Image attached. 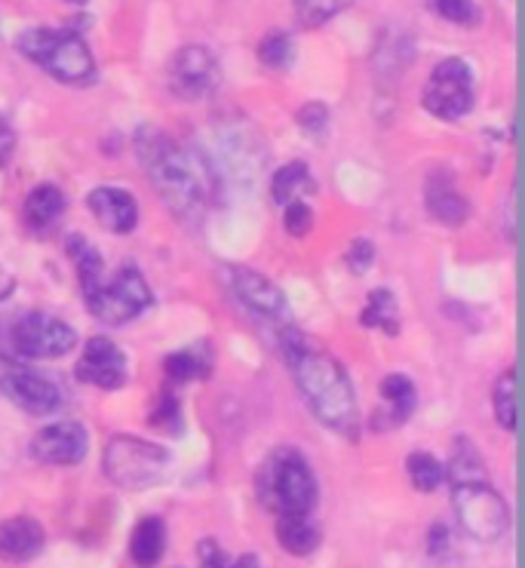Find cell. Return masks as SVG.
<instances>
[{
  "mask_svg": "<svg viewBox=\"0 0 525 568\" xmlns=\"http://www.w3.org/2000/svg\"><path fill=\"white\" fill-rule=\"evenodd\" d=\"M446 541H448L446 526H434L431 535H427V550H431V554H443V550H446Z\"/></svg>",
  "mask_w": 525,
  "mask_h": 568,
  "instance_id": "37",
  "label": "cell"
},
{
  "mask_svg": "<svg viewBox=\"0 0 525 568\" xmlns=\"http://www.w3.org/2000/svg\"><path fill=\"white\" fill-rule=\"evenodd\" d=\"M283 357L290 363L299 394L314 412V418L329 430L342 436H356L360 430V406H356L354 384L347 378L339 359L316 351L304 342L299 332L283 335Z\"/></svg>",
  "mask_w": 525,
  "mask_h": 568,
  "instance_id": "2",
  "label": "cell"
},
{
  "mask_svg": "<svg viewBox=\"0 0 525 568\" xmlns=\"http://www.w3.org/2000/svg\"><path fill=\"white\" fill-rule=\"evenodd\" d=\"M408 479L418 491H436L446 479V467L436 462L431 452H412L406 462Z\"/></svg>",
  "mask_w": 525,
  "mask_h": 568,
  "instance_id": "27",
  "label": "cell"
},
{
  "mask_svg": "<svg viewBox=\"0 0 525 568\" xmlns=\"http://www.w3.org/2000/svg\"><path fill=\"white\" fill-rule=\"evenodd\" d=\"M13 151H16L13 126L7 123V118H0V166H3L7 160L13 158Z\"/></svg>",
  "mask_w": 525,
  "mask_h": 568,
  "instance_id": "36",
  "label": "cell"
},
{
  "mask_svg": "<svg viewBox=\"0 0 525 568\" xmlns=\"http://www.w3.org/2000/svg\"><path fill=\"white\" fill-rule=\"evenodd\" d=\"M83 302L92 311V317L120 326L130 320L142 317L154 304L151 286L135 265H123L111 280H99L92 290L83 292Z\"/></svg>",
  "mask_w": 525,
  "mask_h": 568,
  "instance_id": "5",
  "label": "cell"
},
{
  "mask_svg": "<svg viewBox=\"0 0 525 568\" xmlns=\"http://www.w3.org/2000/svg\"><path fill=\"white\" fill-rule=\"evenodd\" d=\"M163 372H166V378L172 384L198 382V378H206L212 372V359L206 354V347L198 344V347H184V351L170 354L163 359Z\"/></svg>",
  "mask_w": 525,
  "mask_h": 568,
  "instance_id": "23",
  "label": "cell"
},
{
  "mask_svg": "<svg viewBox=\"0 0 525 568\" xmlns=\"http://www.w3.org/2000/svg\"><path fill=\"white\" fill-rule=\"evenodd\" d=\"M19 53L40 65L50 78L59 83H74L83 87L95 78V59H92L87 40L74 31H59V28H28L16 40Z\"/></svg>",
  "mask_w": 525,
  "mask_h": 568,
  "instance_id": "3",
  "label": "cell"
},
{
  "mask_svg": "<svg viewBox=\"0 0 525 568\" xmlns=\"http://www.w3.org/2000/svg\"><path fill=\"white\" fill-rule=\"evenodd\" d=\"M351 3L354 0H295V16L304 28H320L342 10H347Z\"/></svg>",
  "mask_w": 525,
  "mask_h": 568,
  "instance_id": "29",
  "label": "cell"
},
{
  "mask_svg": "<svg viewBox=\"0 0 525 568\" xmlns=\"http://www.w3.org/2000/svg\"><path fill=\"white\" fill-rule=\"evenodd\" d=\"M448 476H452V486L458 483H486V464H483V455L476 452L467 436H461L452 449V464H448Z\"/></svg>",
  "mask_w": 525,
  "mask_h": 568,
  "instance_id": "25",
  "label": "cell"
},
{
  "mask_svg": "<svg viewBox=\"0 0 525 568\" xmlns=\"http://www.w3.org/2000/svg\"><path fill=\"white\" fill-rule=\"evenodd\" d=\"M224 568H262V562H259V556L255 554H243L236 556V559H228V566Z\"/></svg>",
  "mask_w": 525,
  "mask_h": 568,
  "instance_id": "38",
  "label": "cell"
},
{
  "mask_svg": "<svg viewBox=\"0 0 525 568\" xmlns=\"http://www.w3.org/2000/svg\"><path fill=\"white\" fill-rule=\"evenodd\" d=\"M421 105L440 120H461L473 108V71L464 59H443L424 87Z\"/></svg>",
  "mask_w": 525,
  "mask_h": 568,
  "instance_id": "9",
  "label": "cell"
},
{
  "mask_svg": "<svg viewBox=\"0 0 525 568\" xmlns=\"http://www.w3.org/2000/svg\"><path fill=\"white\" fill-rule=\"evenodd\" d=\"M228 559H231V556L224 554L222 547H219V541H212V538L200 541V562H203V568H224L228 566Z\"/></svg>",
  "mask_w": 525,
  "mask_h": 568,
  "instance_id": "35",
  "label": "cell"
},
{
  "mask_svg": "<svg viewBox=\"0 0 525 568\" xmlns=\"http://www.w3.org/2000/svg\"><path fill=\"white\" fill-rule=\"evenodd\" d=\"M90 449V434L80 422H55L47 424L38 436L31 439V455L43 464L55 467H71L87 458Z\"/></svg>",
  "mask_w": 525,
  "mask_h": 568,
  "instance_id": "11",
  "label": "cell"
},
{
  "mask_svg": "<svg viewBox=\"0 0 525 568\" xmlns=\"http://www.w3.org/2000/svg\"><path fill=\"white\" fill-rule=\"evenodd\" d=\"M276 541L292 556H311L320 547V529L311 514H280Z\"/></svg>",
  "mask_w": 525,
  "mask_h": 568,
  "instance_id": "21",
  "label": "cell"
},
{
  "mask_svg": "<svg viewBox=\"0 0 525 568\" xmlns=\"http://www.w3.org/2000/svg\"><path fill=\"white\" fill-rule=\"evenodd\" d=\"M13 292H16L13 274H7V271L0 267V302H7V298H10Z\"/></svg>",
  "mask_w": 525,
  "mask_h": 568,
  "instance_id": "39",
  "label": "cell"
},
{
  "mask_svg": "<svg viewBox=\"0 0 525 568\" xmlns=\"http://www.w3.org/2000/svg\"><path fill=\"white\" fill-rule=\"evenodd\" d=\"M0 394L7 399H13L19 409H26L28 415H50L59 409L62 394L47 375H38L31 369H10L0 375Z\"/></svg>",
  "mask_w": 525,
  "mask_h": 568,
  "instance_id": "14",
  "label": "cell"
},
{
  "mask_svg": "<svg viewBox=\"0 0 525 568\" xmlns=\"http://www.w3.org/2000/svg\"><path fill=\"white\" fill-rule=\"evenodd\" d=\"M381 403H384V409L372 418V430H394V427H403V424L412 418V412L418 406V394H415V384L406 375H387V378H381Z\"/></svg>",
  "mask_w": 525,
  "mask_h": 568,
  "instance_id": "17",
  "label": "cell"
},
{
  "mask_svg": "<svg viewBox=\"0 0 525 568\" xmlns=\"http://www.w3.org/2000/svg\"><path fill=\"white\" fill-rule=\"evenodd\" d=\"M87 206H90L92 219L105 231H111V234H130L132 227L139 225V203L123 187H92L90 197H87Z\"/></svg>",
  "mask_w": 525,
  "mask_h": 568,
  "instance_id": "16",
  "label": "cell"
},
{
  "mask_svg": "<svg viewBox=\"0 0 525 568\" xmlns=\"http://www.w3.org/2000/svg\"><path fill=\"white\" fill-rule=\"evenodd\" d=\"M228 274H231V290L240 298V304L250 307L255 317L274 320V323L286 320L290 302L274 280H267L252 267H231Z\"/></svg>",
  "mask_w": 525,
  "mask_h": 568,
  "instance_id": "13",
  "label": "cell"
},
{
  "mask_svg": "<svg viewBox=\"0 0 525 568\" xmlns=\"http://www.w3.org/2000/svg\"><path fill=\"white\" fill-rule=\"evenodd\" d=\"M166 80H170V90L175 99H184V102H200L219 90L222 83V65L212 50L206 47H182L179 53L172 55L170 71H166Z\"/></svg>",
  "mask_w": 525,
  "mask_h": 568,
  "instance_id": "10",
  "label": "cell"
},
{
  "mask_svg": "<svg viewBox=\"0 0 525 568\" xmlns=\"http://www.w3.org/2000/svg\"><path fill=\"white\" fill-rule=\"evenodd\" d=\"M135 151L142 160V170L172 215L188 225H200L215 200L210 163L179 145L158 126H142L135 133Z\"/></svg>",
  "mask_w": 525,
  "mask_h": 568,
  "instance_id": "1",
  "label": "cell"
},
{
  "mask_svg": "<svg viewBox=\"0 0 525 568\" xmlns=\"http://www.w3.org/2000/svg\"><path fill=\"white\" fill-rule=\"evenodd\" d=\"M151 424H154V427H160V430H166V434H172V436H182V430H184L182 403H179V397H175L172 390H166V394L160 397V403L154 406V415H151Z\"/></svg>",
  "mask_w": 525,
  "mask_h": 568,
  "instance_id": "30",
  "label": "cell"
},
{
  "mask_svg": "<svg viewBox=\"0 0 525 568\" xmlns=\"http://www.w3.org/2000/svg\"><path fill=\"white\" fill-rule=\"evenodd\" d=\"M360 323H363L366 329H381L384 335L396 338V335H400V304H396L394 292H368L366 307H363V314H360Z\"/></svg>",
  "mask_w": 525,
  "mask_h": 568,
  "instance_id": "22",
  "label": "cell"
},
{
  "mask_svg": "<svg viewBox=\"0 0 525 568\" xmlns=\"http://www.w3.org/2000/svg\"><path fill=\"white\" fill-rule=\"evenodd\" d=\"M516 409H519V384H516V366H511L495 387V418L507 434H516Z\"/></svg>",
  "mask_w": 525,
  "mask_h": 568,
  "instance_id": "26",
  "label": "cell"
},
{
  "mask_svg": "<svg viewBox=\"0 0 525 568\" xmlns=\"http://www.w3.org/2000/svg\"><path fill=\"white\" fill-rule=\"evenodd\" d=\"M452 504L458 514L461 529L476 541H498L511 526L507 501L486 483H458L452 486Z\"/></svg>",
  "mask_w": 525,
  "mask_h": 568,
  "instance_id": "7",
  "label": "cell"
},
{
  "mask_svg": "<svg viewBox=\"0 0 525 568\" xmlns=\"http://www.w3.org/2000/svg\"><path fill=\"white\" fill-rule=\"evenodd\" d=\"M424 206H427L431 219L446 227H458L471 219V203L458 191L455 175L443 166L424 179Z\"/></svg>",
  "mask_w": 525,
  "mask_h": 568,
  "instance_id": "15",
  "label": "cell"
},
{
  "mask_svg": "<svg viewBox=\"0 0 525 568\" xmlns=\"http://www.w3.org/2000/svg\"><path fill=\"white\" fill-rule=\"evenodd\" d=\"M68 3H87V0H68Z\"/></svg>",
  "mask_w": 525,
  "mask_h": 568,
  "instance_id": "40",
  "label": "cell"
},
{
  "mask_svg": "<svg viewBox=\"0 0 525 568\" xmlns=\"http://www.w3.org/2000/svg\"><path fill=\"white\" fill-rule=\"evenodd\" d=\"M299 123H302V130L314 135H323L329 126V108L323 102H311V105H304L299 111Z\"/></svg>",
  "mask_w": 525,
  "mask_h": 568,
  "instance_id": "34",
  "label": "cell"
},
{
  "mask_svg": "<svg viewBox=\"0 0 525 568\" xmlns=\"http://www.w3.org/2000/svg\"><path fill=\"white\" fill-rule=\"evenodd\" d=\"M259 59L271 71H286L295 62V40H292L290 31H271V34H264V40L259 43Z\"/></svg>",
  "mask_w": 525,
  "mask_h": 568,
  "instance_id": "28",
  "label": "cell"
},
{
  "mask_svg": "<svg viewBox=\"0 0 525 568\" xmlns=\"http://www.w3.org/2000/svg\"><path fill=\"white\" fill-rule=\"evenodd\" d=\"M74 344H78L74 326H68L65 320L53 317L47 311H28V314L16 320L13 329H10V347H13L16 357H65Z\"/></svg>",
  "mask_w": 525,
  "mask_h": 568,
  "instance_id": "8",
  "label": "cell"
},
{
  "mask_svg": "<svg viewBox=\"0 0 525 568\" xmlns=\"http://www.w3.org/2000/svg\"><path fill=\"white\" fill-rule=\"evenodd\" d=\"M347 267H351V274H356V277H363L368 267H372V262H375V246L368 243L366 237H360L351 243V250H347Z\"/></svg>",
  "mask_w": 525,
  "mask_h": 568,
  "instance_id": "33",
  "label": "cell"
},
{
  "mask_svg": "<svg viewBox=\"0 0 525 568\" xmlns=\"http://www.w3.org/2000/svg\"><path fill=\"white\" fill-rule=\"evenodd\" d=\"M434 3V10L446 22L452 26H464V28H473L479 22V7L473 3V0H431Z\"/></svg>",
  "mask_w": 525,
  "mask_h": 568,
  "instance_id": "31",
  "label": "cell"
},
{
  "mask_svg": "<svg viewBox=\"0 0 525 568\" xmlns=\"http://www.w3.org/2000/svg\"><path fill=\"white\" fill-rule=\"evenodd\" d=\"M74 375L83 384L99 387V390H118V387L127 384V354L105 335L90 338L87 347H83V357H80Z\"/></svg>",
  "mask_w": 525,
  "mask_h": 568,
  "instance_id": "12",
  "label": "cell"
},
{
  "mask_svg": "<svg viewBox=\"0 0 525 568\" xmlns=\"http://www.w3.org/2000/svg\"><path fill=\"white\" fill-rule=\"evenodd\" d=\"M283 225L290 231V237L302 240L311 234V227H314V210L304 203V200H292L283 206Z\"/></svg>",
  "mask_w": 525,
  "mask_h": 568,
  "instance_id": "32",
  "label": "cell"
},
{
  "mask_svg": "<svg viewBox=\"0 0 525 568\" xmlns=\"http://www.w3.org/2000/svg\"><path fill=\"white\" fill-rule=\"evenodd\" d=\"M47 531L31 516H13L0 523V559L3 562H28L43 550Z\"/></svg>",
  "mask_w": 525,
  "mask_h": 568,
  "instance_id": "18",
  "label": "cell"
},
{
  "mask_svg": "<svg viewBox=\"0 0 525 568\" xmlns=\"http://www.w3.org/2000/svg\"><path fill=\"white\" fill-rule=\"evenodd\" d=\"M68 200L62 194V187L50 185V182H43V185H34L28 191L26 203H22V222H26L28 231H50V227L62 219V212H65Z\"/></svg>",
  "mask_w": 525,
  "mask_h": 568,
  "instance_id": "19",
  "label": "cell"
},
{
  "mask_svg": "<svg viewBox=\"0 0 525 568\" xmlns=\"http://www.w3.org/2000/svg\"><path fill=\"white\" fill-rule=\"evenodd\" d=\"M314 187L316 182L314 175H311V170H307V163L292 160L283 170H276L274 182H271V197H274V203H280V206H286L292 200H302V194H311Z\"/></svg>",
  "mask_w": 525,
  "mask_h": 568,
  "instance_id": "24",
  "label": "cell"
},
{
  "mask_svg": "<svg viewBox=\"0 0 525 568\" xmlns=\"http://www.w3.org/2000/svg\"><path fill=\"white\" fill-rule=\"evenodd\" d=\"M170 452L139 436H114L105 446V474L120 489H148L163 479Z\"/></svg>",
  "mask_w": 525,
  "mask_h": 568,
  "instance_id": "6",
  "label": "cell"
},
{
  "mask_svg": "<svg viewBox=\"0 0 525 568\" xmlns=\"http://www.w3.org/2000/svg\"><path fill=\"white\" fill-rule=\"evenodd\" d=\"M166 554V523L160 516H145L130 538V556L135 566L154 568Z\"/></svg>",
  "mask_w": 525,
  "mask_h": 568,
  "instance_id": "20",
  "label": "cell"
},
{
  "mask_svg": "<svg viewBox=\"0 0 525 568\" xmlns=\"http://www.w3.org/2000/svg\"><path fill=\"white\" fill-rule=\"evenodd\" d=\"M259 495L276 514H311L316 504V476L302 452L280 449L259 474Z\"/></svg>",
  "mask_w": 525,
  "mask_h": 568,
  "instance_id": "4",
  "label": "cell"
}]
</instances>
